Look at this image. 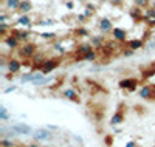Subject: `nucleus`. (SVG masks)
I'll list each match as a JSON object with an SVG mask.
<instances>
[{"label": "nucleus", "mask_w": 155, "mask_h": 147, "mask_svg": "<svg viewBox=\"0 0 155 147\" xmlns=\"http://www.w3.org/2000/svg\"><path fill=\"white\" fill-rule=\"evenodd\" d=\"M19 53H20V56H22V57L30 59V57H33V56L36 54V45L31 44V42H25V44L20 45Z\"/></svg>", "instance_id": "nucleus-1"}, {"label": "nucleus", "mask_w": 155, "mask_h": 147, "mask_svg": "<svg viewBox=\"0 0 155 147\" xmlns=\"http://www.w3.org/2000/svg\"><path fill=\"white\" fill-rule=\"evenodd\" d=\"M58 65H59L58 59H45L42 65H39V68H41V73L47 74L50 71H53L54 68H58Z\"/></svg>", "instance_id": "nucleus-2"}, {"label": "nucleus", "mask_w": 155, "mask_h": 147, "mask_svg": "<svg viewBox=\"0 0 155 147\" xmlns=\"http://www.w3.org/2000/svg\"><path fill=\"white\" fill-rule=\"evenodd\" d=\"M140 81L138 79H134V77H129V79H123V81H120V88H124V90H129V91H134L137 87H138Z\"/></svg>", "instance_id": "nucleus-3"}, {"label": "nucleus", "mask_w": 155, "mask_h": 147, "mask_svg": "<svg viewBox=\"0 0 155 147\" xmlns=\"http://www.w3.org/2000/svg\"><path fill=\"white\" fill-rule=\"evenodd\" d=\"M34 139L36 141H48L53 139V133H51L48 129H37L34 132Z\"/></svg>", "instance_id": "nucleus-4"}, {"label": "nucleus", "mask_w": 155, "mask_h": 147, "mask_svg": "<svg viewBox=\"0 0 155 147\" xmlns=\"http://www.w3.org/2000/svg\"><path fill=\"white\" fill-rule=\"evenodd\" d=\"M140 96L143 99H155V87L153 85H143L140 88Z\"/></svg>", "instance_id": "nucleus-5"}, {"label": "nucleus", "mask_w": 155, "mask_h": 147, "mask_svg": "<svg viewBox=\"0 0 155 147\" xmlns=\"http://www.w3.org/2000/svg\"><path fill=\"white\" fill-rule=\"evenodd\" d=\"M11 130L14 133H17V135H30L31 133V127L27 126L25 122H17L14 126H11Z\"/></svg>", "instance_id": "nucleus-6"}, {"label": "nucleus", "mask_w": 155, "mask_h": 147, "mask_svg": "<svg viewBox=\"0 0 155 147\" xmlns=\"http://www.w3.org/2000/svg\"><path fill=\"white\" fill-rule=\"evenodd\" d=\"M3 44H5V45H8V48H9V50L20 48V42H19V39H17L16 36H12L11 33H9L8 36H5V37H3Z\"/></svg>", "instance_id": "nucleus-7"}, {"label": "nucleus", "mask_w": 155, "mask_h": 147, "mask_svg": "<svg viewBox=\"0 0 155 147\" xmlns=\"http://www.w3.org/2000/svg\"><path fill=\"white\" fill-rule=\"evenodd\" d=\"M6 68H8V71L9 73H19L20 71V68H22V62H20V59H16V57H11V59H8V65H6Z\"/></svg>", "instance_id": "nucleus-8"}, {"label": "nucleus", "mask_w": 155, "mask_h": 147, "mask_svg": "<svg viewBox=\"0 0 155 147\" xmlns=\"http://www.w3.org/2000/svg\"><path fill=\"white\" fill-rule=\"evenodd\" d=\"M11 34L16 36L19 39V42H28V37H30V33L25 31V30H16V28H11Z\"/></svg>", "instance_id": "nucleus-9"}, {"label": "nucleus", "mask_w": 155, "mask_h": 147, "mask_svg": "<svg viewBox=\"0 0 155 147\" xmlns=\"http://www.w3.org/2000/svg\"><path fill=\"white\" fill-rule=\"evenodd\" d=\"M98 28L102 31V33H109V31H113V25H112V20L110 19H101L99 23H98Z\"/></svg>", "instance_id": "nucleus-10"}, {"label": "nucleus", "mask_w": 155, "mask_h": 147, "mask_svg": "<svg viewBox=\"0 0 155 147\" xmlns=\"http://www.w3.org/2000/svg\"><path fill=\"white\" fill-rule=\"evenodd\" d=\"M62 96L67 98V99H70V101L79 102V95H78V91H76L74 88H67V90H64V91H62Z\"/></svg>", "instance_id": "nucleus-11"}, {"label": "nucleus", "mask_w": 155, "mask_h": 147, "mask_svg": "<svg viewBox=\"0 0 155 147\" xmlns=\"http://www.w3.org/2000/svg\"><path fill=\"white\" fill-rule=\"evenodd\" d=\"M3 3L9 11H19V8L22 5V0H3Z\"/></svg>", "instance_id": "nucleus-12"}, {"label": "nucleus", "mask_w": 155, "mask_h": 147, "mask_svg": "<svg viewBox=\"0 0 155 147\" xmlns=\"http://www.w3.org/2000/svg\"><path fill=\"white\" fill-rule=\"evenodd\" d=\"M112 36H113V37H115L118 42H124V41H126V36H127V33H126L123 28H113Z\"/></svg>", "instance_id": "nucleus-13"}, {"label": "nucleus", "mask_w": 155, "mask_h": 147, "mask_svg": "<svg viewBox=\"0 0 155 147\" xmlns=\"http://www.w3.org/2000/svg\"><path fill=\"white\" fill-rule=\"evenodd\" d=\"M19 26H22V28H30V26L33 25L31 23V19L27 16V14H22L19 19H17V22H16Z\"/></svg>", "instance_id": "nucleus-14"}, {"label": "nucleus", "mask_w": 155, "mask_h": 147, "mask_svg": "<svg viewBox=\"0 0 155 147\" xmlns=\"http://www.w3.org/2000/svg\"><path fill=\"white\" fill-rule=\"evenodd\" d=\"M143 45H144V44H143V41H141V39H134V41H129V42H127V48L132 50V51L143 48Z\"/></svg>", "instance_id": "nucleus-15"}, {"label": "nucleus", "mask_w": 155, "mask_h": 147, "mask_svg": "<svg viewBox=\"0 0 155 147\" xmlns=\"http://www.w3.org/2000/svg\"><path fill=\"white\" fill-rule=\"evenodd\" d=\"M30 11H33V3L30 2V0H22V5L19 8V12H22V14H28Z\"/></svg>", "instance_id": "nucleus-16"}, {"label": "nucleus", "mask_w": 155, "mask_h": 147, "mask_svg": "<svg viewBox=\"0 0 155 147\" xmlns=\"http://www.w3.org/2000/svg\"><path fill=\"white\" fill-rule=\"evenodd\" d=\"M95 48H93V45L92 44H82V45H79V48H78V53H79L81 56H85V54H88L90 51H93Z\"/></svg>", "instance_id": "nucleus-17"}, {"label": "nucleus", "mask_w": 155, "mask_h": 147, "mask_svg": "<svg viewBox=\"0 0 155 147\" xmlns=\"http://www.w3.org/2000/svg\"><path fill=\"white\" fill-rule=\"evenodd\" d=\"M124 121V115L121 113V112H116L113 116H112V119H110V124L112 126H118V124H121Z\"/></svg>", "instance_id": "nucleus-18"}, {"label": "nucleus", "mask_w": 155, "mask_h": 147, "mask_svg": "<svg viewBox=\"0 0 155 147\" xmlns=\"http://www.w3.org/2000/svg\"><path fill=\"white\" fill-rule=\"evenodd\" d=\"M92 45H93V48H102L104 47L102 37H92Z\"/></svg>", "instance_id": "nucleus-19"}, {"label": "nucleus", "mask_w": 155, "mask_h": 147, "mask_svg": "<svg viewBox=\"0 0 155 147\" xmlns=\"http://www.w3.org/2000/svg\"><path fill=\"white\" fill-rule=\"evenodd\" d=\"M96 56H98V53L93 50V51H90L88 54H85V56H84V60H87V62H93V60L96 59Z\"/></svg>", "instance_id": "nucleus-20"}, {"label": "nucleus", "mask_w": 155, "mask_h": 147, "mask_svg": "<svg viewBox=\"0 0 155 147\" xmlns=\"http://www.w3.org/2000/svg\"><path fill=\"white\" fill-rule=\"evenodd\" d=\"M134 2H135V5H137L138 8H146V6L149 5L150 0H134Z\"/></svg>", "instance_id": "nucleus-21"}, {"label": "nucleus", "mask_w": 155, "mask_h": 147, "mask_svg": "<svg viewBox=\"0 0 155 147\" xmlns=\"http://www.w3.org/2000/svg\"><path fill=\"white\" fill-rule=\"evenodd\" d=\"M74 36L84 37V36H88V31H87L85 28H78V30H74Z\"/></svg>", "instance_id": "nucleus-22"}, {"label": "nucleus", "mask_w": 155, "mask_h": 147, "mask_svg": "<svg viewBox=\"0 0 155 147\" xmlns=\"http://www.w3.org/2000/svg\"><path fill=\"white\" fill-rule=\"evenodd\" d=\"M8 30H9L8 23H0V34H2V37L8 36V34H6V31H8Z\"/></svg>", "instance_id": "nucleus-23"}, {"label": "nucleus", "mask_w": 155, "mask_h": 147, "mask_svg": "<svg viewBox=\"0 0 155 147\" xmlns=\"http://www.w3.org/2000/svg\"><path fill=\"white\" fill-rule=\"evenodd\" d=\"M0 145H2V147H16L14 142H12V141H8L6 138H2V141H0Z\"/></svg>", "instance_id": "nucleus-24"}, {"label": "nucleus", "mask_w": 155, "mask_h": 147, "mask_svg": "<svg viewBox=\"0 0 155 147\" xmlns=\"http://www.w3.org/2000/svg\"><path fill=\"white\" fill-rule=\"evenodd\" d=\"M0 119H2V121H6L8 119V112H6L5 107H0Z\"/></svg>", "instance_id": "nucleus-25"}, {"label": "nucleus", "mask_w": 155, "mask_h": 147, "mask_svg": "<svg viewBox=\"0 0 155 147\" xmlns=\"http://www.w3.org/2000/svg\"><path fill=\"white\" fill-rule=\"evenodd\" d=\"M53 19H45V20H41L39 22V25H53Z\"/></svg>", "instance_id": "nucleus-26"}, {"label": "nucleus", "mask_w": 155, "mask_h": 147, "mask_svg": "<svg viewBox=\"0 0 155 147\" xmlns=\"http://www.w3.org/2000/svg\"><path fill=\"white\" fill-rule=\"evenodd\" d=\"M41 36H42L44 39H53L56 34H54V33H44V34H41Z\"/></svg>", "instance_id": "nucleus-27"}, {"label": "nucleus", "mask_w": 155, "mask_h": 147, "mask_svg": "<svg viewBox=\"0 0 155 147\" xmlns=\"http://www.w3.org/2000/svg\"><path fill=\"white\" fill-rule=\"evenodd\" d=\"M14 90H16V87L12 85V87H8V88L5 90V93H11V91H14Z\"/></svg>", "instance_id": "nucleus-28"}, {"label": "nucleus", "mask_w": 155, "mask_h": 147, "mask_svg": "<svg viewBox=\"0 0 155 147\" xmlns=\"http://www.w3.org/2000/svg\"><path fill=\"white\" fill-rule=\"evenodd\" d=\"M127 147H137V144H135V142H129Z\"/></svg>", "instance_id": "nucleus-29"}, {"label": "nucleus", "mask_w": 155, "mask_h": 147, "mask_svg": "<svg viewBox=\"0 0 155 147\" xmlns=\"http://www.w3.org/2000/svg\"><path fill=\"white\" fill-rule=\"evenodd\" d=\"M78 20H79V22H84V20H85V17H84V16H79V17H78Z\"/></svg>", "instance_id": "nucleus-30"}, {"label": "nucleus", "mask_w": 155, "mask_h": 147, "mask_svg": "<svg viewBox=\"0 0 155 147\" xmlns=\"http://www.w3.org/2000/svg\"><path fill=\"white\" fill-rule=\"evenodd\" d=\"M28 147H41V145H37V144H30Z\"/></svg>", "instance_id": "nucleus-31"}, {"label": "nucleus", "mask_w": 155, "mask_h": 147, "mask_svg": "<svg viewBox=\"0 0 155 147\" xmlns=\"http://www.w3.org/2000/svg\"><path fill=\"white\" fill-rule=\"evenodd\" d=\"M101 2H107V0H101Z\"/></svg>", "instance_id": "nucleus-32"}]
</instances>
